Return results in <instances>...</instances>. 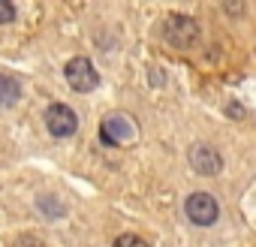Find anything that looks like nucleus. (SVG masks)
Here are the masks:
<instances>
[{
    "mask_svg": "<svg viewBox=\"0 0 256 247\" xmlns=\"http://www.w3.org/2000/svg\"><path fill=\"white\" fill-rule=\"evenodd\" d=\"M184 211H187L190 223H196V226H211V223L217 220V214H220L217 199H214L211 193H190Z\"/></svg>",
    "mask_w": 256,
    "mask_h": 247,
    "instance_id": "20e7f679",
    "label": "nucleus"
},
{
    "mask_svg": "<svg viewBox=\"0 0 256 247\" xmlns=\"http://www.w3.org/2000/svg\"><path fill=\"white\" fill-rule=\"evenodd\" d=\"M64 78H66V84H70L72 90H78V94H90V90L100 84V72H96V66H94L88 58H72V60H66Z\"/></svg>",
    "mask_w": 256,
    "mask_h": 247,
    "instance_id": "f03ea898",
    "label": "nucleus"
},
{
    "mask_svg": "<svg viewBox=\"0 0 256 247\" xmlns=\"http://www.w3.org/2000/svg\"><path fill=\"white\" fill-rule=\"evenodd\" d=\"M166 40L175 48H190L199 40V24L190 16H172L169 24H166Z\"/></svg>",
    "mask_w": 256,
    "mask_h": 247,
    "instance_id": "39448f33",
    "label": "nucleus"
},
{
    "mask_svg": "<svg viewBox=\"0 0 256 247\" xmlns=\"http://www.w3.org/2000/svg\"><path fill=\"white\" fill-rule=\"evenodd\" d=\"M12 247H46V244H42L40 238H34V235H24V238H18Z\"/></svg>",
    "mask_w": 256,
    "mask_h": 247,
    "instance_id": "9d476101",
    "label": "nucleus"
},
{
    "mask_svg": "<svg viewBox=\"0 0 256 247\" xmlns=\"http://www.w3.org/2000/svg\"><path fill=\"white\" fill-rule=\"evenodd\" d=\"M18 96H22V84L12 76L0 72V106H16Z\"/></svg>",
    "mask_w": 256,
    "mask_h": 247,
    "instance_id": "0eeeda50",
    "label": "nucleus"
},
{
    "mask_svg": "<svg viewBox=\"0 0 256 247\" xmlns=\"http://www.w3.org/2000/svg\"><path fill=\"white\" fill-rule=\"evenodd\" d=\"M190 166H193V172H199V175H217L220 169H223V157L211 148V145H193L190 148Z\"/></svg>",
    "mask_w": 256,
    "mask_h": 247,
    "instance_id": "423d86ee",
    "label": "nucleus"
},
{
    "mask_svg": "<svg viewBox=\"0 0 256 247\" xmlns=\"http://www.w3.org/2000/svg\"><path fill=\"white\" fill-rule=\"evenodd\" d=\"M46 127H48L52 136L66 139V136H72L78 130V118H76V112L66 102H52L46 108Z\"/></svg>",
    "mask_w": 256,
    "mask_h": 247,
    "instance_id": "7ed1b4c3",
    "label": "nucleus"
},
{
    "mask_svg": "<svg viewBox=\"0 0 256 247\" xmlns=\"http://www.w3.org/2000/svg\"><path fill=\"white\" fill-rule=\"evenodd\" d=\"M112 247H148V241L142 235H120Z\"/></svg>",
    "mask_w": 256,
    "mask_h": 247,
    "instance_id": "6e6552de",
    "label": "nucleus"
},
{
    "mask_svg": "<svg viewBox=\"0 0 256 247\" xmlns=\"http://www.w3.org/2000/svg\"><path fill=\"white\" fill-rule=\"evenodd\" d=\"M16 18V6L6 4V0H0V24H10Z\"/></svg>",
    "mask_w": 256,
    "mask_h": 247,
    "instance_id": "1a4fd4ad",
    "label": "nucleus"
},
{
    "mask_svg": "<svg viewBox=\"0 0 256 247\" xmlns=\"http://www.w3.org/2000/svg\"><path fill=\"white\" fill-rule=\"evenodd\" d=\"M139 136V127L130 114L124 112H114V114H106V120L100 124V139L106 145H130L133 139Z\"/></svg>",
    "mask_w": 256,
    "mask_h": 247,
    "instance_id": "f257e3e1",
    "label": "nucleus"
},
{
    "mask_svg": "<svg viewBox=\"0 0 256 247\" xmlns=\"http://www.w3.org/2000/svg\"><path fill=\"white\" fill-rule=\"evenodd\" d=\"M226 112H229V114H235V118H241V114H244V108H241V106H238V102H232V106H229V108H226Z\"/></svg>",
    "mask_w": 256,
    "mask_h": 247,
    "instance_id": "9b49d317",
    "label": "nucleus"
}]
</instances>
